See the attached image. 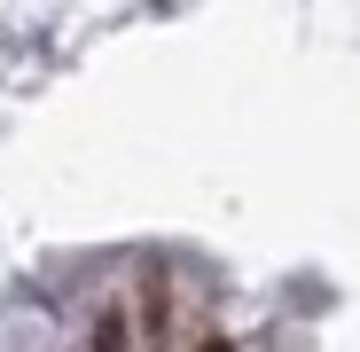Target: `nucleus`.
Returning a JSON list of instances; mask_svg holds the SVG:
<instances>
[{
    "instance_id": "1",
    "label": "nucleus",
    "mask_w": 360,
    "mask_h": 352,
    "mask_svg": "<svg viewBox=\"0 0 360 352\" xmlns=\"http://www.w3.org/2000/svg\"><path fill=\"white\" fill-rule=\"evenodd\" d=\"M94 352H126V321H117V313L94 329Z\"/></svg>"
},
{
    "instance_id": "2",
    "label": "nucleus",
    "mask_w": 360,
    "mask_h": 352,
    "mask_svg": "<svg viewBox=\"0 0 360 352\" xmlns=\"http://www.w3.org/2000/svg\"><path fill=\"white\" fill-rule=\"evenodd\" d=\"M196 352H235V344H227V337H204V344H196Z\"/></svg>"
}]
</instances>
